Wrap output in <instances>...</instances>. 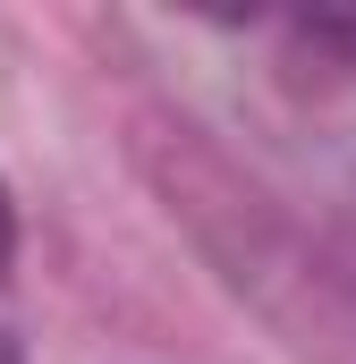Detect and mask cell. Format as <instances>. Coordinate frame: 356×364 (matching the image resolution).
<instances>
[{"instance_id":"6da1fadb","label":"cell","mask_w":356,"mask_h":364,"mask_svg":"<svg viewBox=\"0 0 356 364\" xmlns=\"http://www.w3.org/2000/svg\"><path fill=\"white\" fill-rule=\"evenodd\" d=\"M305 34H314V43H340V51H356V17H331V9H323V17H305Z\"/></svg>"},{"instance_id":"7a4b0ae2","label":"cell","mask_w":356,"mask_h":364,"mask_svg":"<svg viewBox=\"0 0 356 364\" xmlns=\"http://www.w3.org/2000/svg\"><path fill=\"white\" fill-rule=\"evenodd\" d=\"M9 246H17V220H9V195H0V263H9Z\"/></svg>"},{"instance_id":"3957f363","label":"cell","mask_w":356,"mask_h":364,"mask_svg":"<svg viewBox=\"0 0 356 364\" xmlns=\"http://www.w3.org/2000/svg\"><path fill=\"white\" fill-rule=\"evenodd\" d=\"M0 364H17V339H0Z\"/></svg>"}]
</instances>
